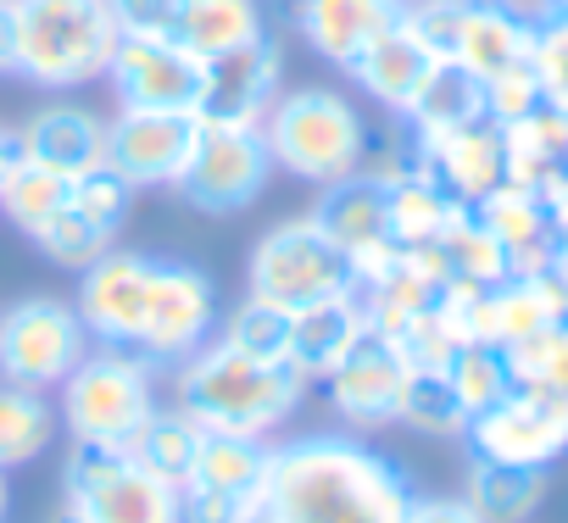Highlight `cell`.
<instances>
[{
  "label": "cell",
  "instance_id": "c3c4849f",
  "mask_svg": "<svg viewBox=\"0 0 568 523\" xmlns=\"http://www.w3.org/2000/svg\"><path fill=\"white\" fill-rule=\"evenodd\" d=\"M496 7H518V12H535L540 0H496Z\"/></svg>",
  "mask_w": 568,
  "mask_h": 523
},
{
  "label": "cell",
  "instance_id": "9a60e30c",
  "mask_svg": "<svg viewBox=\"0 0 568 523\" xmlns=\"http://www.w3.org/2000/svg\"><path fill=\"white\" fill-rule=\"evenodd\" d=\"M151 279H156V250L112 245L90 262L79 274V296H73L90 346L134 351L140 324H145V301H151Z\"/></svg>",
  "mask_w": 568,
  "mask_h": 523
},
{
  "label": "cell",
  "instance_id": "f35d334b",
  "mask_svg": "<svg viewBox=\"0 0 568 523\" xmlns=\"http://www.w3.org/2000/svg\"><path fill=\"white\" fill-rule=\"evenodd\" d=\"M407 523H485L463 495H413Z\"/></svg>",
  "mask_w": 568,
  "mask_h": 523
},
{
  "label": "cell",
  "instance_id": "5bb4252c",
  "mask_svg": "<svg viewBox=\"0 0 568 523\" xmlns=\"http://www.w3.org/2000/svg\"><path fill=\"white\" fill-rule=\"evenodd\" d=\"M463 440H468V457L518 462V468H551L568 451V396L513 384L496 407L468 418Z\"/></svg>",
  "mask_w": 568,
  "mask_h": 523
},
{
  "label": "cell",
  "instance_id": "4dcf8cb0",
  "mask_svg": "<svg viewBox=\"0 0 568 523\" xmlns=\"http://www.w3.org/2000/svg\"><path fill=\"white\" fill-rule=\"evenodd\" d=\"M62 434V418H57V396L45 390H23V384H7L0 379V468H29L40 462Z\"/></svg>",
  "mask_w": 568,
  "mask_h": 523
},
{
  "label": "cell",
  "instance_id": "e0dca14e",
  "mask_svg": "<svg viewBox=\"0 0 568 523\" xmlns=\"http://www.w3.org/2000/svg\"><path fill=\"white\" fill-rule=\"evenodd\" d=\"M413 368L396 357V346H385L374 329L318 379L329 412L352 429V434H379L402 418V396H407Z\"/></svg>",
  "mask_w": 568,
  "mask_h": 523
},
{
  "label": "cell",
  "instance_id": "30bf717a",
  "mask_svg": "<svg viewBox=\"0 0 568 523\" xmlns=\"http://www.w3.org/2000/svg\"><path fill=\"white\" fill-rule=\"evenodd\" d=\"M267 178H273V156L262 145V129L201 123V140H195L173 195L206 217H240L262 201Z\"/></svg>",
  "mask_w": 568,
  "mask_h": 523
},
{
  "label": "cell",
  "instance_id": "44dd1931",
  "mask_svg": "<svg viewBox=\"0 0 568 523\" xmlns=\"http://www.w3.org/2000/svg\"><path fill=\"white\" fill-rule=\"evenodd\" d=\"M18 151L68 178L95 173V167H106V117L73 95H57L18 123Z\"/></svg>",
  "mask_w": 568,
  "mask_h": 523
},
{
  "label": "cell",
  "instance_id": "f6af8a7d",
  "mask_svg": "<svg viewBox=\"0 0 568 523\" xmlns=\"http://www.w3.org/2000/svg\"><path fill=\"white\" fill-rule=\"evenodd\" d=\"M45 523H84V517H79V512H73V506H68V501H57V506H51V517H45Z\"/></svg>",
  "mask_w": 568,
  "mask_h": 523
},
{
  "label": "cell",
  "instance_id": "f546056e",
  "mask_svg": "<svg viewBox=\"0 0 568 523\" xmlns=\"http://www.w3.org/2000/svg\"><path fill=\"white\" fill-rule=\"evenodd\" d=\"M463 501L485 523H529L546 501V468H518V462H490L468 457L463 473Z\"/></svg>",
  "mask_w": 568,
  "mask_h": 523
},
{
  "label": "cell",
  "instance_id": "52a82bcc",
  "mask_svg": "<svg viewBox=\"0 0 568 523\" xmlns=\"http://www.w3.org/2000/svg\"><path fill=\"white\" fill-rule=\"evenodd\" d=\"M62 501L84 523H184L179 484L151 473L134 451L73 445L62 462Z\"/></svg>",
  "mask_w": 568,
  "mask_h": 523
},
{
  "label": "cell",
  "instance_id": "f907efd6",
  "mask_svg": "<svg viewBox=\"0 0 568 523\" xmlns=\"http://www.w3.org/2000/svg\"><path fill=\"white\" fill-rule=\"evenodd\" d=\"M562 173H568V162H562Z\"/></svg>",
  "mask_w": 568,
  "mask_h": 523
},
{
  "label": "cell",
  "instance_id": "484cf974",
  "mask_svg": "<svg viewBox=\"0 0 568 523\" xmlns=\"http://www.w3.org/2000/svg\"><path fill=\"white\" fill-rule=\"evenodd\" d=\"M363 335H368V307H363V296H357V290L329 296V301H318V307H307V312L291 318V362L307 373V384H318Z\"/></svg>",
  "mask_w": 568,
  "mask_h": 523
},
{
  "label": "cell",
  "instance_id": "7a4b0ae2",
  "mask_svg": "<svg viewBox=\"0 0 568 523\" xmlns=\"http://www.w3.org/2000/svg\"><path fill=\"white\" fill-rule=\"evenodd\" d=\"M307 373L296 362H267L223 346L217 335L168 373V401L201 423L206 434H240V440H278L307 407Z\"/></svg>",
  "mask_w": 568,
  "mask_h": 523
},
{
  "label": "cell",
  "instance_id": "3957f363",
  "mask_svg": "<svg viewBox=\"0 0 568 523\" xmlns=\"http://www.w3.org/2000/svg\"><path fill=\"white\" fill-rule=\"evenodd\" d=\"M256 129L273 156V173L296 178L307 189L341 184V178L363 173L374 156L368 112L329 84H284Z\"/></svg>",
  "mask_w": 568,
  "mask_h": 523
},
{
  "label": "cell",
  "instance_id": "8992f818",
  "mask_svg": "<svg viewBox=\"0 0 568 523\" xmlns=\"http://www.w3.org/2000/svg\"><path fill=\"white\" fill-rule=\"evenodd\" d=\"M346 290H357L352 268H346V250L318 228L313 212L273 223L245 256V296H262L284 312H307V307L346 296Z\"/></svg>",
  "mask_w": 568,
  "mask_h": 523
},
{
  "label": "cell",
  "instance_id": "6da1fadb",
  "mask_svg": "<svg viewBox=\"0 0 568 523\" xmlns=\"http://www.w3.org/2000/svg\"><path fill=\"white\" fill-rule=\"evenodd\" d=\"M413 473L352 429L278 434L267 445L262 506L291 523H407Z\"/></svg>",
  "mask_w": 568,
  "mask_h": 523
},
{
  "label": "cell",
  "instance_id": "9c48e42d",
  "mask_svg": "<svg viewBox=\"0 0 568 523\" xmlns=\"http://www.w3.org/2000/svg\"><path fill=\"white\" fill-rule=\"evenodd\" d=\"M217 318H223V307H217L212 274H201L195 262L156 256V279H151V301H145L134 357H145L156 373H173L179 362H190L217 335Z\"/></svg>",
  "mask_w": 568,
  "mask_h": 523
},
{
  "label": "cell",
  "instance_id": "cb8c5ba5",
  "mask_svg": "<svg viewBox=\"0 0 568 523\" xmlns=\"http://www.w3.org/2000/svg\"><path fill=\"white\" fill-rule=\"evenodd\" d=\"M162 29L201 62H217L240 45H256L267 34L262 0H173L162 12Z\"/></svg>",
  "mask_w": 568,
  "mask_h": 523
},
{
  "label": "cell",
  "instance_id": "1f68e13d",
  "mask_svg": "<svg viewBox=\"0 0 568 523\" xmlns=\"http://www.w3.org/2000/svg\"><path fill=\"white\" fill-rule=\"evenodd\" d=\"M474 117H485V84L474 73H463L457 62H435L402 123H407V134H440V129H457Z\"/></svg>",
  "mask_w": 568,
  "mask_h": 523
},
{
  "label": "cell",
  "instance_id": "ba28073f",
  "mask_svg": "<svg viewBox=\"0 0 568 523\" xmlns=\"http://www.w3.org/2000/svg\"><path fill=\"white\" fill-rule=\"evenodd\" d=\"M84 351H90V335L73 301L23 296L12 307H0V379L7 384L57 396V384L84 362Z\"/></svg>",
  "mask_w": 568,
  "mask_h": 523
},
{
  "label": "cell",
  "instance_id": "bcb514c9",
  "mask_svg": "<svg viewBox=\"0 0 568 523\" xmlns=\"http://www.w3.org/2000/svg\"><path fill=\"white\" fill-rule=\"evenodd\" d=\"M7 512H12V484H7V468H0V523H7Z\"/></svg>",
  "mask_w": 568,
  "mask_h": 523
},
{
  "label": "cell",
  "instance_id": "e575fe53",
  "mask_svg": "<svg viewBox=\"0 0 568 523\" xmlns=\"http://www.w3.org/2000/svg\"><path fill=\"white\" fill-rule=\"evenodd\" d=\"M291 318L296 312H284L262 296H245L234 301L223 318H217V340L245 351V357H267V362H291Z\"/></svg>",
  "mask_w": 568,
  "mask_h": 523
},
{
  "label": "cell",
  "instance_id": "7dc6e473",
  "mask_svg": "<svg viewBox=\"0 0 568 523\" xmlns=\"http://www.w3.org/2000/svg\"><path fill=\"white\" fill-rule=\"evenodd\" d=\"M251 523H291V517H278V512H267V506H256V517Z\"/></svg>",
  "mask_w": 568,
  "mask_h": 523
},
{
  "label": "cell",
  "instance_id": "74e56055",
  "mask_svg": "<svg viewBox=\"0 0 568 523\" xmlns=\"http://www.w3.org/2000/svg\"><path fill=\"white\" fill-rule=\"evenodd\" d=\"M540 101H546V90H540V79H535V68H529V62H518V68H507V73L485 79V117H490L496 129L518 123V117H524V112H535Z\"/></svg>",
  "mask_w": 568,
  "mask_h": 523
},
{
  "label": "cell",
  "instance_id": "d4e9b609",
  "mask_svg": "<svg viewBox=\"0 0 568 523\" xmlns=\"http://www.w3.org/2000/svg\"><path fill=\"white\" fill-rule=\"evenodd\" d=\"M440 57L407 29V18L379 40V45H368L363 57H357V68L346 73L352 84H357V95H368L374 106H385L390 117H407V106H413V95L424 90V79H429V68H435Z\"/></svg>",
  "mask_w": 568,
  "mask_h": 523
},
{
  "label": "cell",
  "instance_id": "d6986e66",
  "mask_svg": "<svg viewBox=\"0 0 568 523\" xmlns=\"http://www.w3.org/2000/svg\"><path fill=\"white\" fill-rule=\"evenodd\" d=\"M402 12L407 0H291V29L318 62L352 73L357 57L402 23Z\"/></svg>",
  "mask_w": 568,
  "mask_h": 523
},
{
  "label": "cell",
  "instance_id": "ffe728a7",
  "mask_svg": "<svg viewBox=\"0 0 568 523\" xmlns=\"http://www.w3.org/2000/svg\"><path fill=\"white\" fill-rule=\"evenodd\" d=\"M407 140H413L418 167H424L446 195H457L463 206H474L479 195H490V189L507 178L501 129H496L490 117H474V123H457V129H440V134H407Z\"/></svg>",
  "mask_w": 568,
  "mask_h": 523
},
{
  "label": "cell",
  "instance_id": "83f0119b",
  "mask_svg": "<svg viewBox=\"0 0 568 523\" xmlns=\"http://www.w3.org/2000/svg\"><path fill=\"white\" fill-rule=\"evenodd\" d=\"M501 162H507V184L540 189L546 178H557L562 162H568V106L540 101L535 112L507 123L501 129Z\"/></svg>",
  "mask_w": 568,
  "mask_h": 523
},
{
  "label": "cell",
  "instance_id": "5b68a950",
  "mask_svg": "<svg viewBox=\"0 0 568 523\" xmlns=\"http://www.w3.org/2000/svg\"><path fill=\"white\" fill-rule=\"evenodd\" d=\"M162 407V373L118 346H90L84 362L57 384V418L73 445L134 451L140 429Z\"/></svg>",
  "mask_w": 568,
  "mask_h": 523
},
{
  "label": "cell",
  "instance_id": "f1b7e54d",
  "mask_svg": "<svg viewBox=\"0 0 568 523\" xmlns=\"http://www.w3.org/2000/svg\"><path fill=\"white\" fill-rule=\"evenodd\" d=\"M313 217H318V228L346 256L363 250V245H374V239H390V228H385V184L368 167L352 173V178H341V184H324L318 201H313Z\"/></svg>",
  "mask_w": 568,
  "mask_h": 523
},
{
  "label": "cell",
  "instance_id": "603a6c76",
  "mask_svg": "<svg viewBox=\"0 0 568 523\" xmlns=\"http://www.w3.org/2000/svg\"><path fill=\"white\" fill-rule=\"evenodd\" d=\"M490 234H496V245L507 250V262H513V274H546L551 268V250H557V239H551V223H546V201H540V189H529V184H496L490 195H479L474 206H468Z\"/></svg>",
  "mask_w": 568,
  "mask_h": 523
},
{
  "label": "cell",
  "instance_id": "8d00e7d4",
  "mask_svg": "<svg viewBox=\"0 0 568 523\" xmlns=\"http://www.w3.org/2000/svg\"><path fill=\"white\" fill-rule=\"evenodd\" d=\"M396 423H402V429H413V434H424V440H463L468 412H463V401L452 396L446 373H413V379H407V396H402V418H396Z\"/></svg>",
  "mask_w": 568,
  "mask_h": 523
},
{
  "label": "cell",
  "instance_id": "d590c367",
  "mask_svg": "<svg viewBox=\"0 0 568 523\" xmlns=\"http://www.w3.org/2000/svg\"><path fill=\"white\" fill-rule=\"evenodd\" d=\"M201 423H190L173 401H162L156 407V418L140 429V440H134V457L151 468V473H162L168 484H179L184 473H190V462H195V451H201Z\"/></svg>",
  "mask_w": 568,
  "mask_h": 523
},
{
  "label": "cell",
  "instance_id": "4fadbf2b",
  "mask_svg": "<svg viewBox=\"0 0 568 523\" xmlns=\"http://www.w3.org/2000/svg\"><path fill=\"white\" fill-rule=\"evenodd\" d=\"M267 445H273V440L201 434V451H195L190 473L179 479L184 523H251L256 506H262Z\"/></svg>",
  "mask_w": 568,
  "mask_h": 523
},
{
  "label": "cell",
  "instance_id": "4316f807",
  "mask_svg": "<svg viewBox=\"0 0 568 523\" xmlns=\"http://www.w3.org/2000/svg\"><path fill=\"white\" fill-rule=\"evenodd\" d=\"M468 206L457 195H446L413 156V167H402L390 184H385V228L402 250H418V245H435Z\"/></svg>",
  "mask_w": 568,
  "mask_h": 523
},
{
  "label": "cell",
  "instance_id": "ee69618b",
  "mask_svg": "<svg viewBox=\"0 0 568 523\" xmlns=\"http://www.w3.org/2000/svg\"><path fill=\"white\" fill-rule=\"evenodd\" d=\"M551 279H557V290H562V301H568V250H551V268H546Z\"/></svg>",
  "mask_w": 568,
  "mask_h": 523
},
{
  "label": "cell",
  "instance_id": "60d3db41",
  "mask_svg": "<svg viewBox=\"0 0 568 523\" xmlns=\"http://www.w3.org/2000/svg\"><path fill=\"white\" fill-rule=\"evenodd\" d=\"M18 68V18H12V0H0V79H12Z\"/></svg>",
  "mask_w": 568,
  "mask_h": 523
},
{
  "label": "cell",
  "instance_id": "7bdbcfd3",
  "mask_svg": "<svg viewBox=\"0 0 568 523\" xmlns=\"http://www.w3.org/2000/svg\"><path fill=\"white\" fill-rule=\"evenodd\" d=\"M18 156H23V151H18V129L0 123V184H7V173L18 167Z\"/></svg>",
  "mask_w": 568,
  "mask_h": 523
},
{
  "label": "cell",
  "instance_id": "681fc988",
  "mask_svg": "<svg viewBox=\"0 0 568 523\" xmlns=\"http://www.w3.org/2000/svg\"><path fill=\"white\" fill-rule=\"evenodd\" d=\"M540 7H568V0H540ZM540 7H535V12H540Z\"/></svg>",
  "mask_w": 568,
  "mask_h": 523
},
{
  "label": "cell",
  "instance_id": "8fae6325",
  "mask_svg": "<svg viewBox=\"0 0 568 523\" xmlns=\"http://www.w3.org/2000/svg\"><path fill=\"white\" fill-rule=\"evenodd\" d=\"M206 62L190 57L162 23H129L118 34V51L106 62V90L118 106H151V112H195Z\"/></svg>",
  "mask_w": 568,
  "mask_h": 523
},
{
  "label": "cell",
  "instance_id": "ab89813d",
  "mask_svg": "<svg viewBox=\"0 0 568 523\" xmlns=\"http://www.w3.org/2000/svg\"><path fill=\"white\" fill-rule=\"evenodd\" d=\"M540 201H546V223H551L557 250H568V173L546 178V184H540Z\"/></svg>",
  "mask_w": 568,
  "mask_h": 523
},
{
  "label": "cell",
  "instance_id": "ac0fdd59",
  "mask_svg": "<svg viewBox=\"0 0 568 523\" xmlns=\"http://www.w3.org/2000/svg\"><path fill=\"white\" fill-rule=\"evenodd\" d=\"M278 90H284V51L273 34H262L256 45H240V51L206 62L195 117L229 123V129H256L267 117V106L278 101Z\"/></svg>",
  "mask_w": 568,
  "mask_h": 523
},
{
  "label": "cell",
  "instance_id": "836d02e7",
  "mask_svg": "<svg viewBox=\"0 0 568 523\" xmlns=\"http://www.w3.org/2000/svg\"><path fill=\"white\" fill-rule=\"evenodd\" d=\"M446 384H452V396L463 401V412L474 418V412H485V407H496L507 390H513V368H507V351L501 346H485V340H463L452 357H446Z\"/></svg>",
  "mask_w": 568,
  "mask_h": 523
},
{
  "label": "cell",
  "instance_id": "d6a6232c",
  "mask_svg": "<svg viewBox=\"0 0 568 523\" xmlns=\"http://www.w3.org/2000/svg\"><path fill=\"white\" fill-rule=\"evenodd\" d=\"M68 189H73V178L68 173H57V167H40V162H29V156H18V167L7 173V184H0V217H7L23 239L68 201Z\"/></svg>",
  "mask_w": 568,
  "mask_h": 523
},
{
  "label": "cell",
  "instance_id": "277c9868",
  "mask_svg": "<svg viewBox=\"0 0 568 523\" xmlns=\"http://www.w3.org/2000/svg\"><path fill=\"white\" fill-rule=\"evenodd\" d=\"M12 18H18L12 79L45 95H73L106 79V62L123 34L112 0H12Z\"/></svg>",
  "mask_w": 568,
  "mask_h": 523
},
{
  "label": "cell",
  "instance_id": "7402d4cb",
  "mask_svg": "<svg viewBox=\"0 0 568 523\" xmlns=\"http://www.w3.org/2000/svg\"><path fill=\"white\" fill-rule=\"evenodd\" d=\"M562 312H568V301H562L551 274H507L501 285L479 290V301H474V340L513 351V346L535 340L540 329H551Z\"/></svg>",
  "mask_w": 568,
  "mask_h": 523
},
{
  "label": "cell",
  "instance_id": "2e32d148",
  "mask_svg": "<svg viewBox=\"0 0 568 523\" xmlns=\"http://www.w3.org/2000/svg\"><path fill=\"white\" fill-rule=\"evenodd\" d=\"M201 140L195 112H151V106H118L106 117V167L129 189H173L190 151Z\"/></svg>",
  "mask_w": 568,
  "mask_h": 523
},
{
  "label": "cell",
  "instance_id": "b9f144b4",
  "mask_svg": "<svg viewBox=\"0 0 568 523\" xmlns=\"http://www.w3.org/2000/svg\"><path fill=\"white\" fill-rule=\"evenodd\" d=\"M112 7H118V18L129 29V23H162V12L173 7V0H112Z\"/></svg>",
  "mask_w": 568,
  "mask_h": 523
},
{
  "label": "cell",
  "instance_id": "7c38bea8",
  "mask_svg": "<svg viewBox=\"0 0 568 523\" xmlns=\"http://www.w3.org/2000/svg\"><path fill=\"white\" fill-rule=\"evenodd\" d=\"M129 206H134V189L112 173V167H95V173H79L68 201L29 234V245L57 262L68 274H84L101 250L118 245V228L129 223Z\"/></svg>",
  "mask_w": 568,
  "mask_h": 523
}]
</instances>
